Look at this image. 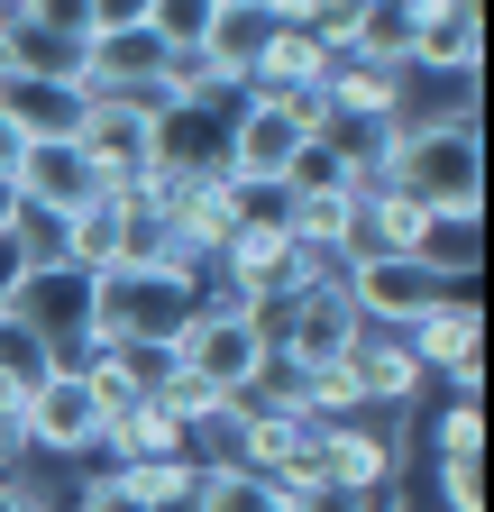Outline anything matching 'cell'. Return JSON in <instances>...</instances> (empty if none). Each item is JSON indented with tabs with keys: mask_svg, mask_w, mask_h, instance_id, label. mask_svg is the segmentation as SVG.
<instances>
[{
	"mask_svg": "<svg viewBox=\"0 0 494 512\" xmlns=\"http://www.w3.org/2000/svg\"><path fill=\"white\" fill-rule=\"evenodd\" d=\"M101 421H110V403L92 394V375H83L74 357H55L46 384H28V394H19V430H28V458H37V467L92 458V448H101Z\"/></svg>",
	"mask_w": 494,
	"mask_h": 512,
	"instance_id": "obj_2",
	"label": "cell"
},
{
	"mask_svg": "<svg viewBox=\"0 0 494 512\" xmlns=\"http://www.w3.org/2000/svg\"><path fill=\"white\" fill-rule=\"evenodd\" d=\"M0 512H55V503L37 494V476H0Z\"/></svg>",
	"mask_w": 494,
	"mask_h": 512,
	"instance_id": "obj_29",
	"label": "cell"
},
{
	"mask_svg": "<svg viewBox=\"0 0 494 512\" xmlns=\"http://www.w3.org/2000/svg\"><path fill=\"white\" fill-rule=\"evenodd\" d=\"M165 64H174V55H165L147 28H110V37H83V46H74V83H83V92H147Z\"/></svg>",
	"mask_w": 494,
	"mask_h": 512,
	"instance_id": "obj_14",
	"label": "cell"
},
{
	"mask_svg": "<svg viewBox=\"0 0 494 512\" xmlns=\"http://www.w3.org/2000/svg\"><path fill=\"white\" fill-rule=\"evenodd\" d=\"M156 138H165V119L147 101H129V92H92L83 119H74V147L92 156L101 192H138L156 174Z\"/></svg>",
	"mask_w": 494,
	"mask_h": 512,
	"instance_id": "obj_4",
	"label": "cell"
},
{
	"mask_svg": "<svg viewBox=\"0 0 494 512\" xmlns=\"http://www.w3.org/2000/svg\"><path fill=\"white\" fill-rule=\"evenodd\" d=\"M266 357H275V339H266V320L247 311V302H202V311H193V320L174 330V366L211 375L220 394H247Z\"/></svg>",
	"mask_w": 494,
	"mask_h": 512,
	"instance_id": "obj_5",
	"label": "cell"
},
{
	"mask_svg": "<svg viewBox=\"0 0 494 512\" xmlns=\"http://www.w3.org/2000/svg\"><path fill=\"white\" fill-rule=\"evenodd\" d=\"M394 101H403V64L330 55V74H321V110H330V128H385Z\"/></svg>",
	"mask_w": 494,
	"mask_h": 512,
	"instance_id": "obj_13",
	"label": "cell"
},
{
	"mask_svg": "<svg viewBox=\"0 0 494 512\" xmlns=\"http://www.w3.org/2000/svg\"><path fill=\"white\" fill-rule=\"evenodd\" d=\"M275 37V10L266 0H220V19H211V37H202V55L220 64V74L247 92V64H257V46Z\"/></svg>",
	"mask_w": 494,
	"mask_h": 512,
	"instance_id": "obj_18",
	"label": "cell"
},
{
	"mask_svg": "<svg viewBox=\"0 0 494 512\" xmlns=\"http://www.w3.org/2000/svg\"><path fill=\"white\" fill-rule=\"evenodd\" d=\"M430 494H440V512H485V485H476V448H467V458H430Z\"/></svg>",
	"mask_w": 494,
	"mask_h": 512,
	"instance_id": "obj_26",
	"label": "cell"
},
{
	"mask_svg": "<svg viewBox=\"0 0 494 512\" xmlns=\"http://www.w3.org/2000/svg\"><path fill=\"white\" fill-rule=\"evenodd\" d=\"M83 83L74 74H10L0 83V128H10V138H74V119H83Z\"/></svg>",
	"mask_w": 494,
	"mask_h": 512,
	"instance_id": "obj_12",
	"label": "cell"
},
{
	"mask_svg": "<svg viewBox=\"0 0 494 512\" xmlns=\"http://www.w3.org/2000/svg\"><path fill=\"white\" fill-rule=\"evenodd\" d=\"M339 266H348V256H339ZM357 330H366V320H357V302H348L339 275L266 311V339H275V357H293V366H339V357L357 348Z\"/></svg>",
	"mask_w": 494,
	"mask_h": 512,
	"instance_id": "obj_7",
	"label": "cell"
},
{
	"mask_svg": "<svg viewBox=\"0 0 494 512\" xmlns=\"http://www.w3.org/2000/svg\"><path fill=\"white\" fill-rule=\"evenodd\" d=\"M10 10H28V0H10Z\"/></svg>",
	"mask_w": 494,
	"mask_h": 512,
	"instance_id": "obj_32",
	"label": "cell"
},
{
	"mask_svg": "<svg viewBox=\"0 0 494 512\" xmlns=\"http://www.w3.org/2000/svg\"><path fill=\"white\" fill-rule=\"evenodd\" d=\"M421 229H430V202L421 192H403V183H366L357 192V238H348V256L357 247H421Z\"/></svg>",
	"mask_w": 494,
	"mask_h": 512,
	"instance_id": "obj_17",
	"label": "cell"
},
{
	"mask_svg": "<svg viewBox=\"0 0 494 512\" xmlns=\"http://www.w3.org/2000/svg\"><path fill=\"white\" fill-rule=\"evenodd\" d=\"M330 74V46L312 28H275L257 46V64H247V92H266V101H302V92H321Z\"/></svg>",
	"mask_w": 494,
	"mask_h": 512,
	"instance_id": "obj_16",
	"label": "cell"
},
{
	"mask_svg": "<svg viewBox=\"0 0 494 512\" xmlns=\"http://www.w3.org/2000/svg\"><path fill=\"white\" fill-rule=\"evenodd\" d=\"M312 448H321V476L339 485V494H385V485H403L412 476V448L394 439V430H376V421H312Z\"/></svg>",
	"mask_w": 494,
	"mask_h": 512,
	"instance_id": "obj_8",
	"label": "cell"
},
{
	"mask_svg": "<svg viewBox=\"0 0 494 512\" xmlns=\"http://www.w3.org/2000/svg\"><path fill=\"white\" fill-rule=\"evenodd\" d=\"M0 192H10V202H37V211H83L101 192V174H92V156L74 138H19L10 165H0Z\"/></svg>",
	"mask_w": 494,
	"mask_h": 512,
	"instance_id": "obj_9",
	"label": "cell"
},
{
	"mask_svg": "<svg viewBox=\"0 0 494 512\" xmlns=\"http://www.w3.org/2000/svg\"><path fill=\"white\" fill-rule=\"evenodd\" d=\"M476 330H485V320H476V293H467V284H449V293L430 302L403 339H412V357L430 366V384H449V394H476Z\"/></svg>",
	"mask_w": 494,
	"mask_h": 512,
	"instance_id": "obj_10",
	"label": "cell"
},
{
	"mask_svg": "<svg viewBox=\"0 0 494 512\" xmlns=\"http://www.w3.org/2000/svg\"><path fill=\"white\" fill-rule=\"evenodd\" d=\"M412 256L430 275H449V284H476V266H485V211H430V229H421Z\"/></svg>",
	"mask_w": 494,
	"mask_h": 512,
	"instance_id": "obj_19",
	"label": "cell"
},
{
	"mask_svg": "<svg viewBox=\"0 0 494 512\" xmlns=\"http://www.w3.org/2000/svg\"><path fill=\"white\" fill-rule=\"evenodd\" d=\"M19 275H28V256H19L10 238H0V311H10V293H19Z\"/></svg>",
	"mask_w": 494,
	"mask_h": 512,
	"instance_id": "obj_31",
	"label": "cell"
},
{
	"mask_svg": "<svg viewBox=\"0 0 494 512\" xmlns=\"http://www.w3.org/2000/svg\"><path fill=\"white\" fill-rule=\"evenodd\" d=\"M421 448H430V458H467V448H485V421H476V394H449L440 412H430Z\"/></svg>",
	"mask_w": 494,
	"mask_h": 512,
	"instance_id": "obj_25",
	"label": "cell"
},
{
	"mask_svg": "<svg viewBox=\"0 0 494 512\" xmlns=\"http://www.w3.org/2000/svg\"><path fill=\"white\" fill-rule=\"evenodd\" d=\"M110 476L129 485V503H147V512H193V494H202V458H129Z\"/></svg>",
	"mask_w": 494,
	"mask_h": 512,
	"instance_id": "obj_21",
	"label": "cell"
},
{
	"mask_svg": "<svg viewBox=\"0 0 494 512\" xmlns=\"http://www.w3.org/2000/svg\"><path fill=\"white\" fill-rule=\"evenodd\" d=\"M110 28H147V0H83V37H110Z\"/></svg>",
	"mask_w": 494,
	"mask_h": 512,
	"instance_id": "obj_27",
	"label": "cell"
},
{
	"mask_svg": "<svg viewBox=\"0 0 494 512\" xmlns=\"http://www.w3.org/2000/svg\"><path fill=\"white\" fill-rule=\"evenodd\" d=\"M339 284H348V302H357L366 330H412V320L449 293V275H430L421 256H403V247H357L348 266H339Z\"/></svg>",
	"mask_w": 494,
	"mask_h": 512,
	"instance_id": "obj_6",
	"label": "cell"
},
{
	"mask_svg": "<svg viewBox=\"0 0 494 512\" xmlns=\"http://www.w3.org/2000/svg\"><path fill=\"white\" fill-rule=\"evenodd\" d=\"M211 19H220V0H147V37L165 55H193L211 37Z\"/></svg>",
	"mask_w": 494,
	"mask_h": 512,
	"instance_id": "obj_24",
	"label": "cell"
},
{
	"mask_svg": "<svg viewBox=\"0 0 494 512\" xmlns=\"http://www.w3.org/2000/svg\"><path fill=\"white\" fill-rule=\"evenodd\" d=\"M321 128H330L321 92H302V101L238 92V101H229V138H220V174H238V183H284V174H293V156L312 147Z\"/></svg>",
	"mask_w": 494,
	"mask_h": 512,
	"instance_id": "obj_1",
	"label": "cell"
},
{
	"mask_svg": "<svg viewBox=\"0 0 494 512\" xmlns=\"http://www.w3.org/2000/svg\"><path fill=\"white\" fill-rule=\"evenodd\" d=\"M266 10H275V28H312V19L330 10V0H266Z\"/></svg>",
	"mask_w": 494,
	"mask_h": 512,
	"instance_id": "obj_30",
	"label": "cell"
},
{
	"mask_svg": "<svg viewBox=\"0 0 494 512\" xmlns=\"http://www.w3.org/2000/svg\"><path fill=\"white\" fill-rule=\"evenodd\" d=\"M74 512H147V503H129V485H119V476L101 467V476H92V485L74 494Z\"/></svg>",
	"mask_w": 494,
	"mask_h": 512,
	"instance_id": "obj_28",
	"label": "cell"
},
{
	"mask_svg": "<svg viewBox=\"0 0 494 512\" xmlns=\"http://www.w3.org/2000/svg\"><path fill=\"white\" fill-rule=\"evenodd\" d=\"M348 366H357V384H366V412H421V394H430V366L412 357L403 330H357Z\"/></svg>",
	"mask_w": 494,
	"mask_h": 512,
	"instance_id": "obj_11",
	"label": "cell"
},
{
	"mask_svg": "<svg viewBox=\"0 0 494 512\" xmlns=\"http://www.w3.org/2000/svg\"><path fill=\"white\" fill-rule=\"evenodd\" d=\"M193 512H293L257 467H238V458H220V467H202V494H193Z\"/></svg>",
	"mask_w": 494,
	"mask_h": 512,
	"instance_id": "obj_22",
	"label": "cell"
},
{
	"mask_svg": "<svg viewBox=\"0 0 494 512\" xmlns=\"http://www.w3.org/2000/svg\"><path fill=\"white\" fill-rule=\"evenodd\" d=\"M412 64H440V74H476V0H449V10L421 28V55H412Z\"/></svg>",
	"mask_w": 494,
	"mask_h": 512,
	"instance_id": "obj_23",
	"label": "cell"
},
{
	"mask_svg": "<svg viewBox=\"0 0 494 512\" xmlns=\"http://www.w3.org/2000/svg\"><path fill=\"white\" fill-rule=\"evenodd\" d=\"M385 174H394L403 192H421L430 211H485V192H476V119H449V128H394Z\"/></svg>",
	"mask_w": 494,
	"mask_h": 512,
	"instance_id": "obj_3",
	"label": "cell"
},
{
	"mask_svg": "<svg viewBox=\"0 0 494 512\" xmlns=\"http://www.w3.org/2000/svg\"><path fill=\"white\" fill-rule=\"evenodd\" d=\"M129 211H138V192H92L83 211H65V266L74 275L129 266Z\"/></svg>",
	"mask_w": 494,
	"mask_h": 512,
	"instance_id": "obj_15",
	"label": "cell"
},
{
	"mask_svg": "<svg viewBox=\"0 0 494 512\" xmlns=\"http://www.w3.org/2000/svg\"><path fill=\"white\" fill-rule=\"evenodd\" d=\"M55 357H65V348H55L28 311H0V403H19L28 384H46V366H55Z\"/></svg>",
	"mask_w": 494,
	"mask_h": 512,
	"instance_id": "obj_20",
	"label": "cell"
}]
</instances>
